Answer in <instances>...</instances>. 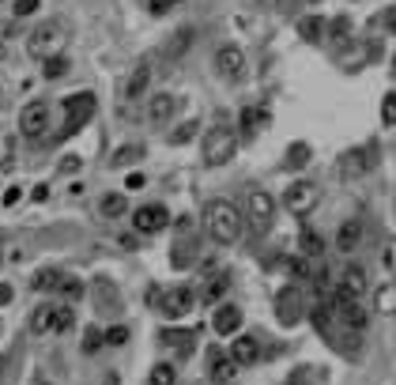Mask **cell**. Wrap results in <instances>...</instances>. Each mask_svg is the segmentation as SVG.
Returning a JSON list of instances; mask_svg holds the SVG:
<instances>
[{
	"instance_id": "obj_28",
	"label": "cell",
	"mask_w": 396,
	"mask_h": 385,
	"mask_svg": "<svg viewBox=\"0 0 396 385\" xmlns=\"http://www.w3.org/2000/svg\"><path fill=\"white\" fill-rule=\"evenodd\" d=\"M196 129H200V121H196V117H189V121H181V125H178V129H174V133H170V144H174V148L189 144V140L196 136Z\"/></svg>"
},
{
	"instance_id": "obj_30",
	"label": "cell",
	"mask_w": 396,
	"mask_h": 385,
	"mask_svg": "<svg viewBox=\"0 0 396 385\" xmlns=\"http://www.w3.org/2000/svg\"><path fill=\"white\" fill-rule=\"evenodd\" d=\"M57 283H61V272L57 268H42V272H35L30 288H35V291H57Z\"/></svg>"
},
{
	"instance_id": "obj_52",
	"label": "cell",
	"mask_w": 396,
	"mask_h": 385,
	"mask_svg": "<svg viewBox=\"0 0 396 385\" xmlns=\"http://www.w3.org/2000/svg\"><path fill=\"white\" fill-rule=\"evenodd\" d=\"M4 204H8V208L19 204V189H8V193H4Z\"/></svg>"
},
{
	"instance_id": "obj_41",
	"label": "cell",
	"mask_w": 396,
	"mask_h": 385,
	"mask_svg": "<svg viewBox=\"0 0 396 385\" xmlns=\"http://www.w3.org/2000/svg\"><path fill=\"white\" fill-rule=\"evenodd\" d=\"M328 35H332L336 42H347V38H351V19H347V16L332 19V23H328Z\"/></svg>"
},
{
	"instance_id": "obj_37",
	"label": "cell",
	"mask_w": 396,
	"mask_h": 385,
	"mask_svg": "<svg viewBox=\"0 0 396 385\" xmlns=\"http://www.w3.org/2000/svg\"><path fill=\"white\" fill-rule=\"evenodd\" d=\"M178 381V370L170 367V362H159L155 370H151V385H174Z\"/></svg>"
},
{
	"instance_id": "obj_55",
	"label": "cell",
	"mask_w": 396,
	"mask_h": 385,
	"mask_svg": "<svg viewBox=\"0 0 396 385\" xmlns=\"http://www.w3.org/2000/svg\"><path fill=\"white\" fill-rule=\"evenodd\" d=\"M38 385H46V381H38Z\"/></svg>"
},
{
	"instance_id": "obj_38",
	"label": "cell",
	"mask_w": 396,
	"mask_h": 385,
	"mask_svg": "<svg viewBox=\"0 0 396 385\" xmlns=\"http://www.w3.org/2000/svg\"><path fill=\"white\" fill-rule=\"evenodd\" d=\"M140 155H144V148H140V144H128V148H121L109 162H114V167H128V162H136Z\"/></svg>"
},
{
	"instance_id": "obj_23",
	"label": "cell",
	"mask_w": 396,
	"mask_h": 385,
	"mask_svg": "<svg viewBox=\"0 0 396 385\" xmlns=\"http://www.w3.org/2000/svg\"><path fill=\"white\" fill-rule=\"evenodd\" d=\"M98 212H102L106 219H121L128 212V196L125 193H106L102 201H98Z\"/></svg>"
},
{
	"instance_id": "obj_16",
	"label": "cell",
	"mask_w": 396,
	"mask_h": 385,
	"mask_svg": "<svg viewBox=\"0 0 396 385\" xmlns=\"http://www.w3.org/2000/svg\"><path fill=\"white\" fill-rule=\"evenodd\" d=\"M336 295H344V299H351V302H362V295H366V272H362V268L340 272Z\"/></svg>"
},
{
	"instance_id": "obj_24",
	"label": "cell",
	"mask_w": 396,
	"mask_h": 385,
	"mask_svg": "<svg viewBox=\"0 0 396 385\" xmlns=\"http://www.w3.org/2000/svg\"><path fill=\"white\" fill-rule=\"evenodd\" d=\"M193 333H181V328H167L162 333V344H167L170 351H178V355H193Z\"/></svg>"
},
{
	"instance_id": "obj_46",
	"label": "cell",
	"mask_w": 396,
	"mask_h": 385,
	"mask_svg": "<svg viewBox=\"0 0 396 385\" xmlns=\"http://www.w3.org/2000/svg\"><path fill=\"white\" fill-rule=\"evenodd\" d=\"M80 167H83V162H80V155H64V159H61V174H76Z\"/></svg>"
},
{
	"instance_id": "obj_31",
	"label": "cell",
	"mask_w": 396,
	"mask_h": 385,
	"mask_svg": "<svg viewBox=\"0 0 396 385\" xmlns=\"http://www.w3.org/2000/svg\"><path fill=\"white\" fill-rule=\"evenodd\" d=\"M299 246H302V257L306 261H317L325 253V246H321V238L313 235V230H302V238H299Z\"/></svg>"
},
{
	"instance_id": "obj_29",
	"label": "cell",
	"mask_w": 396,
	"mask_h": 385,
	"mask_svg": "<svg viewBox=\"0 0 396 385\" xmlns=\"http://www.w3.org/2000/svg\"><path fill=\"white\" fill-rule=\"evenodd\" d=\"M95 299L102 302V310H109V314L117 310V291H114V283H109V280H98L95 283Z\"/></svg>"
},
{
	"instance_id": "obj_13",
	"label": "cell",
	"mask_w": 396,
	"mask_h": 385,
	"mask_svg": "<svg viewBox=\"0 0 396 385\" xmlns=\"http://www.w3.org/2000/svg\"><path fill=\"white\" fill-rule=\"evenodd\" d=\"M370 167H373L370 151H366V148H351V151H344V155H340L336 174H340V178H359V174H366Z\"/></svg>"
},
{
	"instance_id": "obj_8",
	"label": "cell",
	"mask_w": 396,
	"mask_h": 385,
	"mask_svg": "<svg viewBox=\"0 0 396 385\" xmlns=\"http://www.w3.org/2000/svg\"><path fill=\"white\" fill-rule=\"evenodd\" d=\"M317 201H321V193H317L313 182H294L291 189L283 193V208H287V212H294V215H306Z\"/></svg>"
},
{
	"instance_id": "obj_4",
	"label": "cell",
	"mask_w": 396,
	"mask_h": 385,
	"mask_svg": "<svg viewBox=\"0 0 396 385\" xmlns=\"http://www.w3.org/2000/svg\"><path fill=\"white\" fill-rule=\"evenodd\" d=\"M95 106H98V102H95L91 91H80V95H68V98H64V129H61V136L80 133L87 121L95 117Z\"/></svg>"
},
{
	"instance_id": "obj_6",
	"label": "cell",
	"mask_w": 396,
	"mask_h": 385,
	"mask_svg": "<svg viewBox=\"0 0 396 385\" xmlns=\"http://www.w3.org/2000/svg\"><path fill=\"white\" fill-rule=\"evenodd\" d=\"M193 302H196V295L189 288H170V291L159 295V314L170 317V321H178V317L193 314Z\"/></svg>"
},
{
	"instance_id": "obj_36",
	"label": "cell",
	"mask_w": 396,
	"mask_h": 385,
	"mask_svg": "<svg viewBox=\"0 0 396 385\" xmlns=\"http://www.w3.org/2000/svg\"><path fill=\"white\" fill-rule=\"evenodd\" d=\"M98 348H102V328H98V325H87V328H83V355H95Z\"/></svg>"
},
{
	"instance_id": "obj_21",
	"label": "cell",
	"mask_w": 396,
	"mask_h": 385,
	"mask_svg": "<svg viewBox=\"0 0 396 385\" xmlns=\"http://www.w3.org/2000/svg\"><path fill=\"white\" fill-rule=\"evenodd\" d=\"M196 261V242L193 238H178L174 242V253H170V265L174 268H189Z\"/></svg>"
},
{
	"instance_id": "obj_47",
	"label": "cell",
	"mask_w": 396,
	"mask_h": 385,
	"mask_svg": "<svg viewBox=\"0 0 396 385\" xmlns=\"http://www.w3.org/2000/svg\"><path fill=\"white\" fill-rule=\"evenodd\" d=\"M125 189H144V174H128V182H125Z\"/></svg>"
},
{
	"instance_id": "obj_42",
	"label": "cell",
	"mask_w": 396,
	"mask_h": 385,
	"mask_svg": "<svg viewBox=\"0 0 396 385\" xmlns=\"http://www.w3.org/2000/svg\"><path fill=\"white\" fill-rule=\"evenodd\" d=\"M102 344H114V348L128 344V328H125V325H114V328H106V333H102Z\"/></svg>"
},
{
	"instance_id": "obj_32",
	"label": "cell",
	"mask_w": 396,
	"mask_h": 385,
	"mask_svg": "<svg viewBox=\"0 0 396 385\" xmlns=\"http://www.w3.org/2000/svg\"><path fill=\"white\" fill-rule=\"evenodd\" d=\"M299 35L306 38V42H321V35H325V23L317 16H310V19H302L299 23Z\"/></svg>"
},
{
	"instance_id": "obj_33",
	"label": "cell",
	"mask_w": 396,
	"mask_h": 385,
	"mask_svg": "<svg viewBox=\"0 0 396 385\" xmlns=\"http://www.w3.org/2000/svg\"><path fill=\"white\" fill-rule=\"evenodd\" d=\"M68 69H72L68 57H61V53H57V57H46V69H42V76H46V80H61Z\"/></svg>"
},
{
	"instance_id": "obj_39",
	"label": "cell",
	"mask_w": 396,
	"mask_h": 385,
	"mask_svg": "<svg viewBox=\"0 0 396 385\" xmlns=\"http://www.w3.org/2000/svg\"><path fill=\"white\" fill-rule=\"evenodd\" d=\"M49 321H53V306H38L35 317H30V328L35 333H49Z\"/></svg>"
},
{
	"instance_id": "obj_54",
	"label": "cell",
	"mask_w": 396,
	"mask_h": 385,
	"mask_svg": "<svg viewBox=\"0 0 396 385\" xmlns=\"http://www.w3.org/2000/svg\"><path fill=\"white\" fill-rule=\"evenodd\" d=\"M0 370H4V359H0Z\"/></svg>"
},
{
	"instance_id": "obj_26",
	"label": "cell",
	"mask_w": 396,
	"mask_h": 385,
	"mask_svg": "<svg viewBox=\"0 0 396 385\" xmlns=\"http://www.w3.org/2000/svg\"><path fill=\"white\" fill-rule=\"evenodd\" d=\"M76 325V314L72 306H53V321H49V333H68Z\"/></svg>"
},
{
	"instance_id": "obj_44",
	"label": "cell",
	"mask_w": 396,
	"mask_h": 385,
	"mask_svg": "<svg viewBox=\"0 0 396 385\" xmlns=\"http://www.w3.org/2000/svg\"><path fill=\"white\" fill-rule=\"evenodd\" d=\"M38 8H42V4H38V0H16V4H12V12H16L19 19H23V16H35V12H38Z\"/></svg>"
},
{
	"instance_id": "obj_1",
	"label": "cell",
	"mask_w": 396,
	"mask_h": 385,
	"mask_svg": "<svg viewBox=\"0 0 396 385\" xmlns=\"http://www.w3.org/2000/svg\"><path fill=\"white\" fill-rule=\"evenodd\" d=\"M204 230L215 246H234L241 238V212L230 201H212L204 208Z\"/></svg>"
},
{
	"instance_id": "obj_22",
	"label": "cell",
	"mask_w": 396,
	"mask_h": 385,
	"mask_svg": "<svg viewBox=\"0 0 396 385\" xmlns=\"http://www.w3.org/2000/svg\"><path fill=\"white\" fill-rule=\"evenodd\" d=\"M310 159H313V148L306 144V140H294V144L287 148V159H283V167H287V170H302Z\"/></svg>"
},
{
	"instance_id": "obj_43",
	"label": "cell",
	"mask_w": 396,
	"mask_h": 385,
	"mask_svg": "<svg viewBox=\"0 0 396 385\" xmlns=\"http://www.w3.org/2000/svg\"><path fill=\"white\" fill-rule=\"evenodd\" d=\"M381 121H385V125H396V91L385 95V102H381Z\"/></svg>"
},
{
	"instance_id": "obj_27",
	"label": "cell",
	"mask_w": 396,
	"mask_h": 385,
	"mask_svg": "<svg viewBox=\"0 0 396 385\" xmlns=\"http://www.w3.org/2000/svg\"><path fill=\"white\" fill-rule=\"evenodd\" d=\"M227 291H230V280L227 276H212V280H208V288H204V302L219 306V299H223Z\"/></svg>"
},
{
	"instance_id": "obj_2",
	"label": "cell",
	"mask_w": 396,
	"mask_h": 385,
	"mask_svg": "<svg viewBox=\"0 0 396 385\" xmlns=\"http://www.w3.org/2000/svg\"><path fill=\"white\" fill-rule=\"evenodd\" d=\"M234 151H238V133L230 125L219 121L215 129H208V133H204V162H208V167H223V162L234 159Z\"/></svg>"
},
{
	"instance_id": "obj_14",
	"label": "cell",
	"mask_w": 396,
	"mask_h": 385,
	"mask_svg": "<svg viewBox=\"0 0 396 385\" xmlns=\"http://www.w3.org/2000/svg\"><path fill=\"white\" fill-rule=\"evenodd\" d=\"M362 235H366V223L355 215V219H344V223L336 227V249L340 253H355L359 249V242H362Z\"/></svg>"
},
{
	"instance_id": "obj_5",
	"label": "cell",
	"mask_w": 396,
	"mask_h": 385,
	"mask_svg": "<svg viewBox=\"0 0 396 385\" xmlns=\"http://www.w3.org/2000/svg\"><path fill=\"white\" fill-rule=\"evenodd\" d=\"M328 314H332L344 328H351L355 336L366 333V325H370V314L362 310V302H351V299H344V295H336V299H332V310H328Z\"/></svg>"
},
{
	"instance_id": "obj_53",
	"label": "cell",
	"mask_w": 396,
	"mask_h": 385,
	"mask_svg": "<svg viewBox=\"0 0 396 385\" xmlns=\"http://www.w3.org/2000/svg\"><path fill=\"white\" fill-rule=\"evenodd\" d=\"M102 385H121V378H117V374H114V370H109V374H106V378H102Z\"/></svg>"
},
{
	"instance_id": "obj_45",
	"label": "cell",
	"mask_w": 396,
	"mask_h": 385,
	"mask_svg": "<svg viewBox=\"0 0 396 385\" xmlns=\"http://www.w3.org/2000/svg\"><path fill=\"white\" fill-rule=\"evenodd\" d=\"M174 4H181V0H148V12L151 16H167Z\"/></svg>"
},
{
	"instance_id": "obj_20",
	"label": "cell",
	"mask_w": 396,
	"mask_h": 385,
	"mask_svg": "<svg viewBox=\"0 0 396 385\" xmlns=\"http://www.w3.org/2000/svg\"><path fill=\"white\" fill-rule=\"evenodd\" d=\"M174 106H178V98H174V95H155L148 102V117L155 121V125H167V121L174 117Z\"/></svg>"
},
{
	"instance_id": "obj_17",
	"label": "cell",
	"mask_w": 396,
	"mask_h": 385,
	"mask_svg": "<svg viewBox=\"0 0 396 385\" xmlns=\"http://www.w3.org/2000/svg\"><path fill=\"white\" fill-rule=\"evenodd\" d=\"M268 109H264V106H246V109H241V114H238V129H241V136H257L260 133V129H268Z\"/></svg>"
},
{
	"instance_id": "obj_40",
	"label": "cell",
	"mask_w": 396,
	"mask_h": 385,
	"mask_svg": "<svg viewBox=\"0 0 396 385\" xmlns=\"http://www.w3.org/2000/svg\"><path fill=\"white\" fill-rule=\"evenodd\" d=\"M57 291L64 295V299H80L83 295V283L76 280V276H61V283H57Z\"/></svg>"
},
{
	"instance_id": "obj_15",
	"label": "cell",
	"mask_w": 396,
	"mask_h": 385,
	"mask_svg": "<svg viewBox=\"0 0 396 385\" xmlns=\"http://www.w3.org/2000/svg\"><path fill=\"white\" fill-rule=\"evenodd\" d=\"M212 328L219 336H234L238 328H241V306H234V302H223L219 310L212 314Z\"/></svg>"
},
{
	"instance_id": "obj_48",
	"label": "cell",
	"mask_w": 396,
	"mask_h": 385,
	"mask_svg": "<svg viewBox=\"0 0 396 385\" xmlns=\"http://www.w3.org/2000/svg\"><path fill=\"white\" fill-rule=\"evenodd\" d=\"M291 272L294 276H310V261H291Z\"/></svg>"
},
{
	"instance_id": "obj_56",
	"label": "cell",
	"mask_w": 396,
	"mask_h": 385,
	"mask_svg": "<svg viewBox=\"0 0 396 385\" xmlns=\"http://www.w3.org/2000/svg\"><path fill=\"white\" fill-rule=\"evenodd\" d=\"M392 64H396V57H392Z\"/></svg>"
},
{
	"instance_id": "obj_35",
	"label": "cell",
	"mask_w": 396,
	"mask_h": 385,
	"mask_svg": "<svg viewBox=\"0 0 396 385\" xmlns=\"http://www.w3.org/2000/svg\"><path fill=\"white\" fill-rule=\"evenodd\" d=\"M189 46H193V30H189V27H181L178 35H174V42L167 46V53H170V57H181V53L189 49Z\"/></svg>"
},
{
	"instance_id": "obj_50",
	"label": "cell",
	"mask_w": 396,
	"mask_h": 385,
	"mask_svg": "<svg viewBox=\"0 0 396 385\" xmlns=\"http://www.w3.org/2000/svg\"><path fill=\"white\" fill-rule=\"evenodd\" d=\"M12 288H8V283H0V306H8V302H12Z\"/></svg>"
},
{
	"instance_id": "obj_51",
	"label": "cell",
	"mask_w": 396,
	"mask_h": 385,
	"mask_svg": "<svg viewBox=\"0 0 396 385\" xmlns=\"http://www.w3.org/2000/svg\"><path fill=\"white\" fill-rule=\"evenodd\" d=\"M385 27H389L392 35H396V8H389V12H385Z\"/></svg>"
},
{
	"instance_id": "obj_7",
	"label": "cell",
	"mask_w": 396,
	"mask_h": 385,
	"mask_svg": "<svg viewBox=\"0 0 396 385\" xmlns=\"http://www.w3.org/2000/svg\"><path fill=\"white\" fill-rule=\"evenodd\" d=\"M19 129H23L27 140H42L49 129V106L46 102H27L23 114H19Z\"/></svg>"
},
{
	"instance_id": "obj_49",
	"label": "cell",
	"mask_w": 396,
	"mask_h": 385,
	"mask_svg": "<svg viewBox=\"0 0 396 385\" xmlns=\"http://www.w3.org/2000/svg\"><path fill=\"white\" fill-rule=\"evenodd\" d=\"M30 196H35L38 204H42V201H49V185H35V193H30Z\"/></svg>"
},
{
	"instance_id": "obj_12",
	"label": "cell",
	"mask_w": 396,
	"mask_h": 385,
	"mask_svg": "<svg viewBox=\"0 0 396 385\" xmlns=\"http://www.w3.org/2000/svg\"><path fill=\"white\" fill-rule=\"evenodd\" d=\"M215 72L223 76V80H241V72H246V53L238 46L215 49Z\"/></svg>"
},
{
	"instance_id": "obj_9",
	"label": "cell",
	"mask_w": 396,
	"mask_h": 385,
	"mask_svg": "<svg viewBox=\"0 0 396 385\" xmlns=\"http://www.w3.org/2000/svg\"><path fill=\"white\" fill-rule=\"evenodd\" d=\"M167 223H170V212L162 204H144V208L132 212V227H136V235H159Z\"/></svg>"
},
{
	"instance_id": "obj_11",
	"label": "cell",
	"mask_w": 396,
	"mask_h": 385,
	"mask_svg": "<svg viewBox=\"0 0 396 385\" xmlns=\"http://www.w3.org/2000/svg\"><path fill=\"white\" fill-rule=\"evenodd\" d=\"M272 215H276V201H272L264 189H253L249 193V223H253V230H268L272 227Z\"/></svg>"
},
{
	"instance_id": "obj_25",
	"label": "cell",
	"mask_w": 396,
	"mask_h": 385,
	"mask_svg": "<svg viewBox=\"0 0 396 385\" xmlns=\"http://www.w3.org/2000/svg\"><path fill=\"white\" fill-rule=\"evenodd\" d=\"M373 310H381V314H396V283H381L378 295H373Z\"/></svg>"
},
{
	"instance_id": "obj_19",
	"label": "cell",
	"mask_w": 396,
	"mask_h": 385,
	"mask_svg": "<svg viewBox=\"0 0 396 385\" xmlns=\"http://www.w3.org/2000/svg\"><path fill=\"white\" fill-rule=\"evenodd\" d=\"M230 355H234L238 367H253V362L260 359V340L257 336H238L234 348H230Z\"/></svg>"
},
{
	"instance_id": "obj_3",
	"label": "cell",
	"mask_w": 396,
	"mask_h": 385,
	"mask_svg": "<svg viewBox=\"0 0 396 385\" xmlns=\"http://www.w3.org/2000/svg\"><path fill=\"white\" fill-rule=\"evenodd\" d=\"M64 38H68V30H64L61 19H46L38 30H30V38H27V49L35 53V57H57L61 46H64Z\"/></svg>"
},
{
	"instance_id": "obj_18",
	"label": "cell",
	"mask_w": 396,
	"mask_h": 385,
	"mask_svg": "<svg viewBox=\"0 0 396 385\" xmlns=\"http://www.w3.org/2000/svg\"><path fill=\"white\" fill-rule=\"evenodd\" d=\"M148 87H151V64L140 61L136 69H132V76L125 80V98H128V102H136V98L148 95Z\"/></svg>"
},
{
	"instance_id": "obj_10",
	"label": "cell",
	"mask_w": 396,
	"mask_h": 385,
	"mask_svg": "<svg viewBox=\"0 0 396 385\" xmlns=\"http://www.w3.org/2000/svg\"><path fill=\"white\" fill-rule=\"evenodd\" d=\"M302 310H306L302 291L294 288V283H287V288L276 295V317H280L283 325H299L302 321Z\"/></svg>"
},
{
	"instance_id": "obj_34",
	"label": "cell",
	"mask_w": 396,
	"mask_h": 385,
	"mask_svg": "<svg viewBox=\"0 0 396 385\" xmlns=\"http://www.w3.org/2000/svg\"><path fill=\"white\" fill-rule=\"evenodd\" d=\"M212 378L219 381V385H234L238 381V362L230 359V362H215V374Z\"/></svg>"
}]
</instances>
